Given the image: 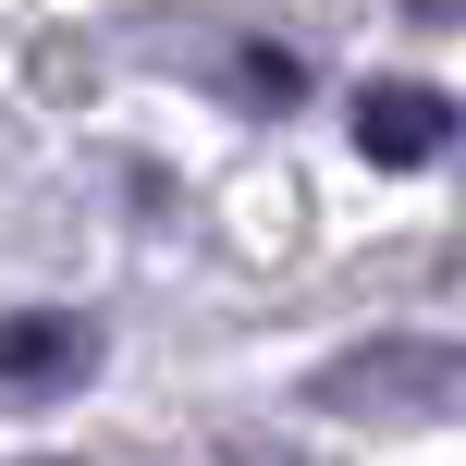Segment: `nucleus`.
Segmentation results:
<instances>
[{"label":"nucleus","instance_id":"1","mask_svg":"<svg viewBox=\"0 0 466 466\" xmlns=\"http://www.w3.org/2000/svg\"><path fill=\"white\" fill-rule=\"evenodd\" d=\"M356 147H369V160H430V147H454V98L442 86H369Z\"/></svg>","mask_w":466,"mask_h":466},{"label":"nucleus","instance_id":"2","mask_svg":"<svg viewBox=\"0 0 466 466\" xmlns=\"http://www.w3.org/2000/svg\"><path fill=\"white\" fill-rule=\"evenodd\" d=\"M74 356H86V331H74V319H37V307H25V319H13V393H49Z\"/></svg>","mask_w":466,"mask_h":466},{"label":"nucleus","instance_id":"3","mask_svg":"<svg viewBox=\"0 0 466 466\" xmlns=\"http://www.w3.org/2000/svg\"><path fill=\"white\" fill-rule=\"evenodd\" d=\"M246 86H258V98H282V111H295V98H307V74H295V62H270V49H258V62H246Z\"/></svg>","mask_w":466,"mask_h":466}]
</instances>
